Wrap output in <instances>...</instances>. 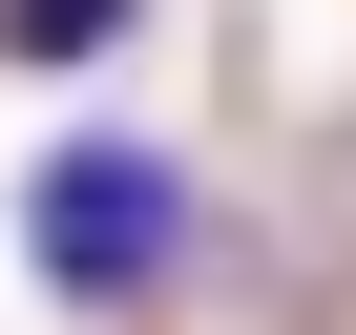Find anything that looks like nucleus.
Returning <instances> with one entry per match:
<instances>
[{
  "instance_id": "obj_1",
  "label": "nucleus",
  "mask_w": 356,
  "mask_h": 335,
  "mask_svg": "<svg viewBox=\"0 0 356 335\" xmlns=\"http://www.w3.org/2000/svg\"><path fill=\"white\" fill-rule=\"evenodd\" d=\"M22 272L63 314H147L168 272H189V168H168L147 126H63L22 168Z\"/></svg>"
},
{
  "instance_id": "obj_2",
  "label": "nucleus",
  "mask_w": 356,
  "mask_h": 335,
  "mask_svg": "<svg viewBox=\"0 0 356 335\" xmlns=\"http://www.w3.org/2000/svg\"><path fill=\"white\" fill-rule=\"evenodd\" d=\"M126 0H0V63H105Z\"/></svg>"
}]
</instances>
